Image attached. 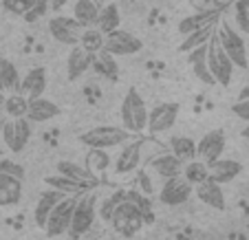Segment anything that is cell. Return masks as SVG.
Instances as JSON below:
<instances>
[{"label": "cell", "mask_w": 249, "mask_h": 240, "mask_svg": "<svg viewBox=\"0 0 249 240\" xmlns=\"http://www.w3.org/2000/svg\"><path fill=\"white\" fill-rule=\"evenodd\" d=\"M225 132L223 130H210L201 137V141L196 143V159L205 161V163H212L223 156V150H225Z\"/></svg>", "instance_id": "5bb4252c"}, {"label": "cell", "mask_w": 249, "mask_h": 240, "mask_svg": "<svg viewBox=\"0 0 249 240\" xmlns=\"http://www.w3.org/2000/svg\"><path fill=\"white\" fill-rule=\"evenodd\" d=\"M203 2H205V5H207V2H210V0H192V5H196V7H201Z\"/></svg>", "instance_id": "bcb514c9"}, {"label": "cell", "mask_w": 249, "mask_h": 240, "mask_svg": "<svg viewBox=\"0 0 249 240\" xmlns=\"http://www.w3.org/2000/svg\"><path fill=\"white\" fill-rule=\"evenodd\" d=\"M93 66L95 71L99 73V75H104L106 80L110 82H117L119 77V66H117V60H115V55H110L108 51H97L93 55Z\"/></svg>", "instance_id": "4316f807"}, {"label": "cell", "mask_w": 249, "mask_h": 240, "mask_svg": "<svg viewBox=\"0 0 249 240\" xmlns=\"http://www.w3.org/2000/svg\"><path fill=\"white\" fill-rule=\"evenodd\" d=\"M216 24H218V22H216ZM216 24H207V27L196 29V31L188 33V35H185V40L181 42L179 51L188 53V51H192V49H196V47H203V44H207V42H210L212 35L216 33Z\"/></svg>", "instance_id": "1f68e13d"}, {"label": "cell", "mask_w": 249, "mask_h": 240, "mask_svg": "<svg viewBox=\"0 0 249 240\" xmlns=\"http://www.w3.org/2000/svg\"><path fill=\"white\" fill-rule=\"evenodd\" d=\"M20 71L11 60H0V90L5 93H18L20 90Z\"/></svg>", "instance_id": "83f0119b"}, {"label": "cell", "mask_w": 249, "mask_h": 240, "mask_svg": "<svg viewBox=\"0 0 249 240\" xmlns=\"http://www.w3.org/2000/svg\"><path fill=\"white\" fill-rule=\"evenodd\" d=\"M196 198L203 203V205L214 207V209H218V212H223V209L227 207L223 188L218 183H214V181H210V179H205L203 183L196 185Z\"/></svg>", "instance_id": "7402d4cb"}, {"label": "cell", "mask_w": 249, "mask_h": 240, "mask_svg": "<svg viewBox=\"0 0 249 240\" xmlns=\"http://www.w3.org/2000/svg\"><path fill=\"white\" fill-rule=\"evenodd\" d=\"M126 198V189H115L113 194H110L108 198H104L102 201V205H99V218H102L104 223H110V216H113V212H115V207H117L119 203Z\"/></svg>", "instance_id": "8d00e7d4"}, {"label": "cell", "mask_w": 249, "mask_h": 240, "mask_svg": "<svg viewBox=\"0 0 249 240\" xmlns=\"http://www.w3.org/2000/svg\"><path fill=\"white\" fill-rule=\"evenodd\" d=\"M64 196H69V194L57 192V189H53V188L40 194V201L36 203V212H33V221H36V225H38L40 229H44V225H47V218H49V214H51V209L55 207V203L62 201Z\"/></svg>", "instance_id": "d4e9b609"}, {"label": "cell", "mask_w": 249, "mask_h": 240, "mask_svg": "<svg viewBox=\"0 0 249 240\" xmlns=\"http://www.w3.org/2000/svg\"><path fill=\"white\" fill-rule=\"evenodd\" d=\"M194 192V185L188 183L183 176H172V179H165L163 185L159 189V201L163 205H170V207H177V205H183V203L190 201Z\"/></svg>", "instance_id": "4fadbf2b"}, {"label": "cell", "mask_w": 249, "mask_h": 240, "mask_svg": "<svg viewBox=\"0 0 249 240\" xmlns=\"http://www.w3.org/2000/svg\"><path fill=\"white\" fill-rule=\"evenodd\" d=\"M143 223H146V214L141 212L130 198H124L117 207H115L113 216H110L113 229L117 231L119 236H124V238L137 236L141 231V227H143Z\"/></svg>", "instance_id": "3957f363"}, {"label": "cell", "mask_w": 249, "mask_h": 240, "mask_svg": "<svg viewBox=\"0 0 249 240\" xmlns=\"http://www.w3.org/2000/svg\"><path fill=\"white\" fill-rule=\"evenodd\" d=\"M47 9H49V5H42V2H36V5H33L31 9H29L27 14L22 16V18L27 20V22H36L38 18H42V16L47 14Z\"/></svg>", "instance_id": "b9f144b4"}, {"label": "cell", "mask_w": 249, "mask_h": 240, "mask_svg": "<svg viewBox=\"0 0 249 240\" xmlns=\"http://www.w3.org/2000/svg\"><path fill=\"white\" fill-rule=\"evenodd\" d=\"M170 152H172L174 156H179L181 161H192L196 159V141L194 139H190V137H172L170 139Z\"/></svg>", "instance_id": "4dcf8cb0"}, {"label": "cell", "mask_w": 249, "mask_h": 240, "mask_svg": "<svg viewBox=\"0 0 249 240\" xmlns=\"http://www.w3.org/2000/svg\"><path fill=\"white\" fill-rule=\"evenodd\" d=\"M238 99H249V86H245L243 90L238 93Z\"/></svg>", "instance_id": "7bdbcfd3"}, {"label": "cell", "mask_w": 249, "mask_h": 240, "mask_svg": "<svg viewBox=\"0 0 249 240\" xmlns=\"http://www.w3.org/2000/svg\"><path fill=\"white\" fill-rule=\"evenodd\" d=\"M22 201V179L0 172V207H14Z\"/></svg>", "instance_id": "44dd1931"}, {"label": "cell", "mask_w": 249, "mask_h": 240, "mask_svg": "<svg viewBox=\"0 0 249 240\" xmlns=\"http://www.w3.org/2000/svg\"><path fill=\"white\" fill-rule=\"evenodd\" d=\"M0 135H2L5 148H9L11 152H22L27 148L29 139H31V121L27 117H18V119L7 117Z\"/></svg>", "instance_id": "9c48e42d"}, {"label": "cell", "mask_w": 249, "mask_h": 240, "mask_svg": "<svg viewBox=\"0 0 249 240\" xmlns=\"http://www.w3.org/2000/svg\"><path fill=\"white\" fill-rule=\"evenodd\" d=\"M44 90H47V69L44 66H33L29 69V73L20 80V90L27 99H36L42 97Z\"/></svg>", "instance_id": "2e32d148"}, {"label": "cell", "mask_w": 249, "mask_h": 240, "mask_svg": "<svg viewBox=\"0 0 249 240\" xmlns=\"http://www.w3.org/2000/svg\"><path fill=\"white\" fill-rule=\"evenodd\" d=\"M38 0H2V7L16 16H24Z\"/></svg>", "instance_id": "f35d334b"}, {"label": "cell", "mask_w": 249, "mask_h": 240, "mask_svg": "<svg viewBox=\"0 0 249 240\" xmlns=\"http://www.w3.org/2000/svg\"><path fill=\"white\" fill-rule=\"evenodd\" d=\"M223 9L221 7H210V9H196L192 16H185L179 22V33L181 35H188V33L196 31V29H203L207 24H216L221 20Z\"/></svg>", "instance_id": "9a60e30c"}, {"label": "cell", "mask_w": 249, "mask_h": 240, "mask_svg": "<svg viewBox=\"0 0 249 240\" xmlns=\"http://www.w3.org/2000/svg\"><path fill=\"white\" fill-rule=\"evenodd\" d=\"M0 172H5V174H14V176H18V179L24 181V168L20 163H16V161L5 159V156H0Z\"/></svg>", "instance_id": "ab89813d"}, {"label": "cell", "mask_w": 249, "mask_h": 240, "mask_svg": "<svg viewBox=\"0 0 249 240\" xmlns=\"http://www.w3.org/2000/svg\"><path fill=\"white\" fill-rule=\"evenodd\" d=\"M231 113L236 115L238 119L249 123V99H238L236 104H231Z\"/></svg>", "instance_id": "60d3db41"}, {"label": "cell", "mask_w": 249, "mask_h": 240, "mask_svg": "<svg viewBox=\"0 0 249 240\" xmlns=\"http://www.w3.org/2000/svg\"><path fill=\"white\" fill-rule=\"evenodd\" d=\"M236 11V24L240 33H249V0H238L234 7Z\"/></svg>", "instance_id": "74e56055"}, {"label": "cell", "mask_w": 249, "mask_h": 240, "mask_svg": "<svg viewBox=\"0 0 249 240\" xmlns=\"http://www.w3.org/2000/svg\"><path fill=\"white\" fill-rule=\"evenodd\" d=\"M188 62H190V66H192L194 77H196V80H201L203 84H207V86L216 84V80L212 77L210 69H207V44L188 51Z\"/></svg>", "instance_id": "cb8c5ba5"}, {"label": "cell", "mask_w": 249, "mask_h": 240, "mask_svg": "<svg viewBox=\"0 0 249 240\" xmlns=\"http://www.w3.org/2000/svg\"><path fill=\"white\" fill-rule=\"evenodd\" d=\"M5 97H7V93L5 90H0V110H2V106H5Z\"/></svg>", "instance_id": "ee69618b"}, {"label": "cell", "mask_w": 249, "mask_h": 240, "mask_svg": "<svg viewBox=\"0 0 249 240\" xmlns=\"http://www.w3.org/2000/svg\"><path fill=\"white\" fill-rule=\"evenodd\" d=\"M44 183H47L49 188L57 189V192H64V194H82V192L86 189L82 183H77V181L69 179V176H62V174L47 176V179H44Z\"/></svg>", "instance_id": "e575fe53"}, {"label": "cell", "mask_w": 249, "mask_h": 240, "mask_svg": "<svg viewBox=\"0 0 249 240\" xmlns=\"http://www.w3.org/2000/svg\"><path fill=\"white\" fill-rule=\"evenodd\" d=\"M55 172L62 176H69V179L77 181V183H82L86 189L95 188V185L99 183V179L90 172L86 165H80V163H73V161H60V163L55 165Z\"/></svg>", "instance_id": "ffe728a7"}, {"label": "cell", "mask_w": 249, "mask_h": 240, "mask_svg": "<svg viewBox=\"0 0 249 240\" xmlns=\"http://www.w3.org/2000/svg\"><path fill=\"white\" fill-rule=\"evenodd\" d=\"M80 194H69L62 201L55 203V207L51 209L47 218V225H44V231H47L49 238H55V236H64L69 231L71 225V216H73V207H75V201Z\"/></svg>", "instance_id": "ba28073f"}, {"label": "cell", "mask_w": 249, "mask_h": 240, "mask_svg": "<svg viewBox=\"0 0 249 240\" xmlns=\"http://www.w3.org/2000/svg\"><path fill=\"white\" fill-rule=\"evenodd\" d=\"M152 146H157V141H152V139H135V141H126L124 143V150L119 152L117 161H115L113 170L115 174H130V172H135L137 168L141 165V161H150L152 154H148V150H150Z\"/></svg>", "instance_id": "277c9868"}, {"label": "cell", "mask_w": 249, "mask_h": 240, "mask_svg": "<svg viewBox=\"0 0 249 240\" xmlns=\"http://www.w3.org/2000/svg\"><path fill=\"white\" fill-rule=\"evenodd\" d=\"M216 40L221 42L223 51L230 55V60L234 62L236 69H247L249 66V57H247V44H245L240 31H236L230 22H221L216 24Z\"/></svg>", "instance_id": "5b68a950"}, {"label": "cell", "mask_w": 249, "mask_h": 240, "mask_svg": "<svg viewBox=\"0 0 249 240\" xmlns=\"http://www.w3.org/2000/svg\"><path fill=\"white\" fill-rule=\"evenodd\" d=\"M207 69H210L212 77L216 80V84L221 86H230L231 84V77H234V62L230 60L225 51H223L221 42L216 40V33L210 38L207 42Z\"/></svg>", "instance_id": "52a82bcc"}, {"label": "cell", "mask_w": 249, "mask_h": 240, "mask_svg": "<svg viewBox=\"0 0 249 240\" xmlns=\"http://www.w3.org/2000/svg\"><path fill=\"white\" fill-rule=\"evenodd\" d=\"M240 135H243V137H245V139H249V123H247V126H245V128H243V130H240Z\"/></svg>", "instance_id": "f6af8a7d"}, {"label": "cell", "mask_w": 249, "mask_h": 240, "mask_svg": "<svg viewBox=\"0 0 249 240\" xmlns=\"http://www.w3.org/2000/svg\"><path fill=\"white\" fill-rule=\"evenodd\" d=\"M27 108H29V99L22 93H7L5 106H2L5 117H11V119L27 117Z\"/></svg>", "instance_id": "d6a6232c"}, {"label": "cell", "mask_w": 249, "mask_h": 240, "mask_svg": "<svg viewBox=\"0 0 249 240\" xmlns=\"http://www.w3.org/2000/svg\"><path fill=\"white\" fill-rule=\"evenodd\" d=\"M130 132L117 126H95L90 130L82 132L80 141L86 148H102V150H110V148H119L126 141H130Z\"/></svg>", "instance_id": "8992f818"}, {"label": "cell", "mask_w": 249, "mask_h": 240, "mask_svg": "<svg viewBox=\"0 0 249 240\" xmlns=\"http://www.w3.org/2000/svg\"><path fill=\"white\" fill-rule=\"evenodd\" d=\"M141 49H143V42L137 35H132L130 31H124V29H115V31L104 35V51H108L115 57L135 55Z\"/></svg>", "instance_id": "30bf717a"}, {"label": "cell", "mask_w": 249, "mask_h": 240, "mask_svg": "<svg viewBox=\"0 0 249 240\" xmlns=\"http://www.w3.org/2000/svg\"><path fill=\"white\" fill-rule=\"evenodd\" d=\"M93 55L95 53L86 51L82 44H75L71 49L69 57H66V75H69V80H80L93 66Z\"/></svg>", "instance_id": "e0dca14e"}, {"label": "cell", "mask_w": 249, "mask_h": 240, "mask_svg": "<svg viewBox=\"0 0 249 240\" xmlns=\"http://www.w3.org/2000/svg\"><path fill=\"white\" fill-rule=\"evenodd\" d=\"M60 115V108L57 104H53L51 99L47 97H36V99H29V108H27V119L31 123H44V121H51L53 117Z\"/></svg>", "instance_id": "603a6c76"}, {"label": "cell", "mask_w": 249, "mask_h": 240, "mask_svg": "<svg viewBox=\"0 0 249 240\" xmlns=\"http://www.w3.org/2000/svg\"><path fill=\"white\" fill-rule=\"evenodd\" d=\"M181 113V106L177 102H161L157 104L152 110H148V128L152 135H161V132H168L170 128L177 123Z\"/></svg>", "instance_id": "8fae6325"}, {"label": "cell", "mask_w": 249, "mask_h": 240, "mask_svg": "<svg viewBox=\"0 0 249 240\" xmlns=\"http://www.w3.org/2000/svg\"><path fill=\"white\" fill-rule=\"evenodd\" d=\"M150 170L159 179H172V176H181L183 172V161L179 156H174L172 152H159L150 159Z\"/></svg>", "instance_id": "ac0fdd59"}, {"label": "cell", "mask_w": 249, "mask_h": 240, "mask_svg": "<svg viewBox=\"0 0 249 240\" xmlns=\"http://www.w3.org/2000/svg\"><path fill=\"white\" fill-rule=\"evenodd\" d=\"M97 14H99L97 0H75L73 2V18L82 27H93L97 22Z\"/></svg>", "instance_id": "484cf974"}, {"label": "cell", "mask_w": 249, "mask_h": 240, "mask_svg": "<svg viewBox=\"0 0 249 240\" xmlns=\"http://www.w3.org/2000/svg\"><path fill=\"white\" fill-rule=\"evenodd\" d=\"M80 44L90 53H97L104 49V33L97 27H84L80 33Z\"/></svg>", "instance_id": "d590c367"}, {"label": "cell", "mask_w": 249, "mask_h": 240, "mask_svg": "<svg viewBox=\"0 0 249 240\" xmlns=\"http://www.w3.org/2000/svg\"><path fill=\"white\" fill-rule=\"evenodd\" d=\"M181 176H183L188 183L198 185V183H203V181L210 176V170H207L205 161L192 159V161H185V163H183V172H181Z\"/></svg>", "instance_id": "836d02e7"}, {"label": "cell", "mask_w": 249, "mask_h": 240, "mask_svg": "<svg viewBox=\"0 0 249 240\" xmlns=\"http://www.w3.org/2000/svg\"><path fill=\"white\" fill-rule=\"evenodd\" d=\"M82 24L77 22L73 16H53L49 20V33L53 35V40L66 47H75L80 44V33H82Z\"/></svg>", "instance_id": "7c38bea8"}, {"label": "cell", "mask_w": 249, "mask_h": 240, "mask_svg": "<svg viewBox=\"0 0 249 240\" xmlns=\"http://www.w3.org/2000/svg\"><path fill=\"white\" fill-rule=\"evenodd\" d=\"M84 165L99 179L104 172H108V168L113 165V161H110L108 150H102V148H90L89 154H86V163Z\"/></svg>", "instance_id": "f546056e"}, {"label": "cell", "mask_w": 249, "mask_h": 240, "mask_svg": "<svg viewBox=\"0 0 249 240\" xmlns=\"http://www.w3.org/2000/svg\"><path fill=\"white\" fill-rule=\"evenodd\" d=\"M207 170H210V176H207V179L218 183V185H223V183H231L236 176H240L243 165L234 159H223L221 156V159L207 163Z\"/></svg>", "instance_id": "d6986e66"}, {"label": "cell", "mask_w": 249, "mask_h": 240, "mask_svg": "<svg viewBox=\"0 0 249 240\" xmlns=\"http://www.w3.org/2000/svg\"><path fill=\"white\" fill-rule=\"evenodd\" d=\"M5 113H2V110H0V130H2V123H5Z\"/></svg>", "instance_id": "7dc6e473"}, {"label": "cell", "mask_w": 249, "mask_h": 240, "mask_svg": "<svg viewBox=\"0 0 249 240\" xmlns=\"http://www.w3.org/2000/svg\"><path fill=\"white\" fill-rule=\"evenodd\" d=\"M119 24H122V14H119L117 5H106V7H99V14H97V22H95V27L99 29V31L106 35V33L115 31V29H119Z\"/></svg>", "instance_id": "f1b7e54d"}, {"label": "cell", "mask_w": 249, "mask_h": 240, "mask_svg": "<svg viewBox=\"0 0 249 240\" xmlns=\"http://www.w3.org/2000/svg\"><path fill=\"white\" fill-rule=\"evenodd\" d=\"M119 113H122V128L130 135H141L148 128V106L135 86L128 88Z\"/></svg>", "instance_id": "6da1fadb"}, {"label": "cell", "mask_w": 249, "mask_h": 240, "mask_svg": "<svg viewBox=\"0 0 249 240\" xmlns=\"http://www.w3.org/2000/svg\"><path fill=\"white\" fill-rule=\"evenodd\" d=\"M97 216V194L93 192H82L75 201L73 207V216H71V225L66 234L71 238H82L86 231H90Z\"/></svg>", "instance_id": "7a4b0ae2"}]
</instances>
